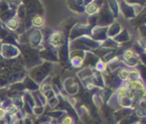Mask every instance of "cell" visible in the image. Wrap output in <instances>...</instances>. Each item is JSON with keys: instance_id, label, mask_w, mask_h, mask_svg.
Instances as JSON below:
<instances>
[{"instance_id": "7", "label": "cell", "mask_w": 146, "mask_h": 124, "mask_svg": "<svg viewBox=\"0 0 146 124\" xmlns=\"http://www.w3.org/2000/svg\"><path fill=\"white\" fill-rule=\"evenodd\" d=\"M133 51L127 50V51H125V53H124V57H125V59L129 60V59L133 58Z\"/></svg>"}, {"instance_id": "8", "label": "cell", "mask_w": 146, "mask_h": 124, "mask_svg": "<svg viewBox=\"0 0 146 124\" xmlns=\"http://www.w3.org/2000/svg\"><path fill=\"white\" fill-rule=\"evenodd\" d=\"M62 124H73L74 123V121H73V118L71 117H64L63 118V120H62Z\"/></svg>"}, {"instance_id": "5", "label": "cell", "mask_w": 146, "mask_h": 124, "mask_svg": "<svg viewBox=\"0 0 146 124\" xmlns=\"http://www.w3.org/2000/svg\"><path fill=\"white\" fill-rule=\"evenodd\" d=\"M119 75H120L121 79H122V80H127V79L129 78L130 72H129L127 69H121V70L120 71V73H119Z\"/></svg>"}, {"instance_id": "6", "label": "cell", "mask_w": 146, "mask_h": 124, "mask_svg": "<svg viewBox=\"0 0 146 124\" xmlns=\"http://www.w3.org/2000/svg\"><path fill=\"white\" fill-rule=\"evenodd\" d=\"M7 25H8L9 28H10L11 30H15V29L17 27L18 23H17V21H16V20H15V19H10V20L8 21Z\"/></svg>"}, {"instance_id": "3", "label": "cell", "mask_w": 146, "mask_h": 124, "mask_svg": "<svg viewBox=\"0 0 146 124\" xmlns=\"http://www.w3.org/2000/svg\"><path fill=\"white\" fill-rule=\"evenodd\" d=\"M117 94L121 96V97H129L131 95V91L128 90L127 87H120L116 91Z\"/></svg>"}, {"instance_id": "11", "label": "cell", "mask_w": 146, "mask_h": 124, "mask_svg": "<svg viewBox=\"0 0 146 124\" xmlns=\"http://www.w3.org/2000/svg\"><path fill=\"white\" fill-rule=\"evenodd\" d=\"M6 113H7L6 110L0 107V119H3V118L6 116Z\"/></svg>"}, {"instance_id": "1", "label": "cell", "mask_w": 146, "mask_h": 124, "mask_svg": "<svg viewBox=\"0 0 146 124\" xmlns=\"http://www.w3.org/2000/svg\"><path fill=\"white\" fill-rule=\"evenodd\" d=\"M128 90H134V91H141V90H143V89H145L144 88V85H143V83H142V81H139V80H131L128 83H127V87H126Z\"/></svg>"}, {"instance_id": "4", "label": "cell", "mask_w": 146, "mask_h": 124, "mask_svg": "<svg viewBox=\"0 0 146 124\" xmlns=\"http://www.w3.org/2000/svg\"><path fill=\"white\" fill-rule=\"evenodd\" d=\"M44 23V19L40 15H37L33 19V24L35 27H41Z\"/></svg>"}, {"instance_id": "9", "label": "cell", "mask_w": 146, "mask_h": 124, "mask_svg": "<svg viewBox=\"0 0 146 124\" xmlns=\"http://www.w3.org/2000/svg\"><path fill=\"white\" fill-rule=\"evenodd\" d=\"M87 10H88V12H89L90 14H92V13H94V12L97 10V8H96V6H95L94 4H90V5L87 7Z\"/></svg>"}, {"instance_id": "2", "label": "cell", "mask_w": 146, "mask_h": 124, "mask_svg": "<svg viewBox=\"0 0 146 124\" xmlns=\"http://www.w3.org/2000/svg\"><path fill=\"white\" fill-rule=\"evenodd\" d=\"M50 40V42H51V44L53 45L57 46V45H61L62 42V35L60 33H56L51 36Z\"/></svg>"}, {"instance_id": "10", "label": "cell", "mask_w": 146, "mask_h": 124, "mask_svg": "<svg viewBox=\"0 0 146 124\" xmlns=\"http://www.w3.org/2000/svg\"><path fill=\"white\" fill-rule=\"evenodd\" d=\"M6 111L9 112V114L13 115V114H15V113L16 112V107L14 106V105H11V106H9V107L8 108V110H6Z\"/></svg>"}]
</instances>
